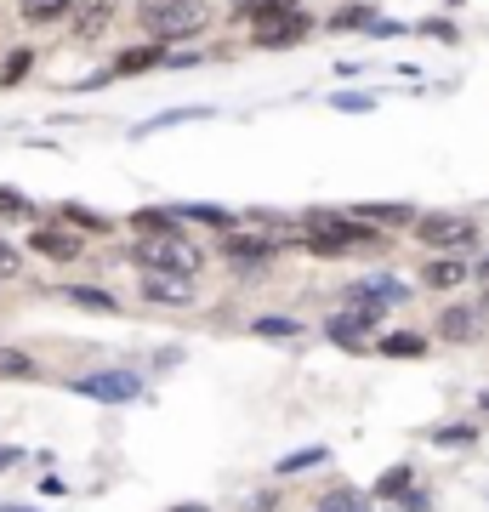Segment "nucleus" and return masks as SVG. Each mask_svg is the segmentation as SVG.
I'll return each instance as SVG.
<instances>
[{
	"label": "nucleus",
	"mask_w": 489,
	"mask_h": 512,
	"mask_svg": "<svg viewBox=\"0 0 489 512\" xmlns=\"http://www.w3.org/2000/svg\"><path fill=\"white\" fill-rule=\"evenodd\" d=\"M313 256H342V251H370L381 245L370 222H347L336 211H308V239H302Z\"/></svg>",
	"instance_id": "obj_1"
},
{
	"label": "nucleus",
	"mask_w": 489,
	"mask_h": 512,
	"mask_svg": "<svg viewBox=\"0 0 489 512\" xmlns=\"http://www.w3.org/2000/svg\"><path fill=\"white\" fill-rule=\"evenodd\" d=\"M205 12L200 0H160L154 12H143V23H148V35H154V46H165V40H188V35H200L205 29Z\"/></svg>",
	"instance_id": "obj_2"
},
{
	"label": "nucleus",
	"mask_w": 489,
	"mask_h": 512,
	"mask_svg": "<svg viewBox=\"0 0 489 512\" xmlns=\"http://www.w3.org/2000/svg\"><path fill=\"white\" fill-rule=\"evenodd\" d=\"M416 239L421 245H433V251H472L478 245V222L472 217H455V211H427L416 217Z\"/></svg>",
	"instance_id": "obj_3"
},
{
	"label": "nucleus",
	"mask_w": 489,
	"mask_h": 512,
	"mask_svg": "<svg viewBox=\"0 0 489 512\" xmlns=\"http://www.w3.org/2000/svg\"><path fill=\"white\" fill-rule=\"evenodd\" d=\"M137 262H143V274H148V268H160V274L194 279V268H200V251H194V245H182V239L171 234V239H143V245H137Z\"/></svg>",
	"instance_id": "obj_4"
},
{
	"label": "nucleus",
	"mask_w": 489,
	"mask_h": 512,
	"mask_svg": "<svg viewBox=\"0 0 489 512\" xmlns=\"http://www.w3.org/2000/svg\"><path fill=\"white\" fill-rule=\"evenodd\" d=\"M80 399H103V404H131L143 399V382L131 376V370H91V376H80V382H69Z\"/></svg>",
	"instance_id": "obj_5"
},
{
	"label": "nucleus",
	"mask_w": 489,
	"mask_h": 512,
	"mask_svg": "<svg viewBox=\"0 0 489 512\" xmlns=\"http://www.w3.org/2000/svg\"><path fill=\"white\" fill-rule=\"evenodd\" d=\"M381 325V313H370V308H347V313H330V325H325V336L330 342H342V348H359L364 336Z\"/></svg>",
	"instance_id": "obj_6"
},
{
	"label": "nucleus",
	"mask_w": 489,
	"mask_h": 512,
	"mask_svg": "<svg viewBox=\"0 0 489 512\" xmlns=\"http://www.w3.org/2000/svg\"><path fill=\"white\" fill-rule=\"evenodd\" d=\"M308 29H313V23L302 18V12H285V18H268V23H256V29H251V40L273 52V46H296V40H308Z\"/></svg>",
	"instance_id": "obj_7"
},
{
	"label": "nucleus",
	"mask_w": 489,
	"mask_h": 512,
	"mask_svg": "<svg viewBox=\"0 0 489 512\" xmlns=\"http://www.w3.org/2000/svg\"><path fill=\"white\" fill-rule=\"evenodd\" d=\"M143 296H148V302H160V308H188V302H194L188 279H182V274H160V268H148V274H143Z\"/></svg>",
	"instance_id": "obj_8"
},
{
	"label": "nucleus",
	"mask_w": 489,
	"mask_h": 512,
	"mask_svg": "<svg viewBox=\"0 0 489 512\" xmlns=\"http://www.w3.org/2000/svg\"><path fill=\"white\" fill-rule=\"evenodd\" d=\"M478 330H484V313L478 308H461V302H455V308L438 313V336H444V342H478Z\"/></svg>",
	"instance_id": "obj_9"
},
{
	"label": "nucleus",
	"mask_w": 489,
	"mask_h": 512,
	"mask_svg": "<svg viewBox=\"0 0 489 512\" xmlns=\"http://www.w3.org/2000/svg\"><path fill=\"white\" fill-rule=\"evenodd\" d=\"M472 268L461 262V256H433L427 268H421V285H433V291H450V285H467Z\"/></svg>",
	"instance_id": "obj_10"
},
{
	"label": "nucleus",
	"mask_w": 489,
	"mask_h": 512,
	"mask_svg": "<svg viewBox=\"0 0 489 512\" xmlns=\"http://www.w3.org/2000/svg\"><path fill=\"white\" fill-rule=\"evenodd\" d=\"M29 245H35L40 256H52V262H74V256L86 251V245H80V234H69V228H40Z\"/></svg>",
	"instance_id": "obj_11"
},
{
	"label": "nucleus",
	"mask_w": 489,
	"mask_h": 512,
	"mask_svg": "<svg viewBox=\"0 0 489 512\" xmlns=\"http://www.w3.org/2000/svg\"><path fill=\"white\" fill-rule=\"evenodd\" d=\"M302 0H239V12L234 18H251V29L256 23H268V18H285V12H296Z\"/></svg>",
	"instance_id": "obj_12"
},
{
	"label": "nucleus",
	"mask_w": 489,
	"mask_h": 512,
	"mask_svg": "<svg viewBox=\"0 0 489 512\" xmlns=\"http://www.w3.org/2000/svg\"><path fill=\"white\" fill-rule=\"evenodd\" d=\"M222 251L234 256V262H262V256H273L268 239H256V234H228L222 239Z\"/></svg>",
	"instance_id": "obj_13"
},
{
	"label": "nucleus",
	"mask_w": 489,
	"mask_h": 512,
	"mask_svg": "<svg viewBox=\"0 0 489 512\" xmlns=\"http://www.w3.org/2000/svg\"><path fill=\"white\" fill-rule=\"evenodd\" d=\"M109 23H114V0H86V12H80V40H97Z\"/></svg>",
	"instance_id": "obj_14"
},
{
	"label": "nucleus",
	"mask_w": 489,
	"mask_h": 512,
	"mask_svg": "<svg viewBox=\"0 0 489 512\" xmlns=\"http://www.w3.org/2000/svg\"><path fill=\"white\" fill-rule=\"evenodd\" d=\"M131 228H137L143 239H171V234H177V217H171V211H137Z\"/></svg>",
	"instance_id": "obj_15"
},
{
	"label": "nucleus",
	"mask_w": 489,
	"mask_h": 512,
	"mask_svg": "<svg viewBox=\"0 0 489 512\" xmlns=\"http://www.w3.org/2000/svg\"><path fill=\"white\" fill-rule=\"evenodd\" d=\"M381 353H387V359H421V353H427V336H416V330L381 336Z\"/></svg>",
	"instance_id": "obj_16"
},
{
	"label": "nucleus",
	"mask_w": 489,
	"mask_h": 512,
	"mask_svg": "<svg viewBox=\"0 0 489 512\" xmlns=\"http://www.w3.org/2000/svg\"><path fill=\"white\" fill-rule=\"evenodd\" d=\"M154 63H165V52H160V46H131V52H120L114 74H148Z\"/></svg>",
	"instance_id": "obj_17"
},
{
	"label": "nucleus",
	"mask_w": 489,
	"mask_h": 512,
	"mask_svg": "<svg viewBox=\"0 0 489 512\" xmlns=\"http://www.w3.org/2000/svg\"><path fill=\"white\" fill-rule=\"evenodd\" d=\"M63 296H69L74 308H91V313H114V296L97 291V285H63Z\"/></svg>",
	"instance_id": "obj_18"
},
{
	"label": "nucleus",
	"mask_w": 489,
	"mask_h": 512,
	"mask_svg": "<svg viewBox=\"0 0 489 512\" xmlns=\"http://www.w3.org/2000/svg\"><path fill=\"white\" fill-rule=\"evenodd\" d=\"M69 12H74V0H29V12H23V18L46 29V23H63Z\"/></svg>",
	"instance_id": "obj_19"
},
{
	"label": "nucleus",
	"mask_w": 489,
	"mask_h": 512,
	"mask_svg": "<svg viewBox=\"0 0 489 512\" xmlns=\"http://www.w3.org/2000/svg\"><path fill=\"white\" fill-rule=\"evenodd\" d=\"M0 217H35L29 194H18V188H6V183H0Z\"/></svg>",
	"instance_id": "obj_20"
},
{
	"label": "nucleus",
	"mask_w": 489,
	"mask_h": 512,
	"mask_svg": "<svg viewBox=\"0 0 489 512\" xmlns=\"http://www.w3.org/2000/svg\"><path fill=\"white\" fill-rule=\"evenodd\" d=\"M319 512H364V495L359 490H330L319 501Z\"/></svg>",
	"instance_id": "obj_21"
},
{
	"label": "nucleus",
	"mask_w": 489,
	"mask_h": 512,
	"mask_svg": "<svg viewBox=\"0 0 489 512\" xmlns=\"http://www.w3.org/2000/svg\"><path fill=\"white\" fill-rule=\"evenodd\" d=\"M0 376H35V359L18 348H0Z\"/></svg>",
	"instance_id": "obj_22"
},
{
	"label": "nucleus",
	"mask_w": 489,
	"mask_h": 512,
	"mask_svg": "<svg viewBox=\"0 0 489 512\" xmlns=\"http://www.w3.org/2000/svg\"><path fill=\"white\" fill-rule=\"evenodd\" d=\"M330 29H370V6H342V12H330Z\"/></svg>",
	"instance_id": "obj_23"
},
{
	"label": "nucleus",
	"mask_w": 489,
	"mask_h": 512,
	"mask_svg": "<svg viewBox=\"0 0 489 512\" xmlns=\"http://www.w3.org/2000/svg\"><path fill=\"white\" fill-rule=\"evenodd\" d=\"M29 69H35V52H12V57H6V69H0V80H6V86H18Z\"/></svg>",
	"instance_id": "obj_24"
},
{
	"label": "nucleus",
	"mask_w": 489,
	"mask_h": 512,
	"mask_svg": "<svg viewBox=\"0 0 489 512\" xmlns=\"http://www.w3.org/2000/svg\"><path fill=\"white\" fill-rule=\"evenodd\" d=\"M319 461H325V450H319V444H308V450H296V456L279 461V473H302V467H319Z\"/></svg>",
	"instance_id": "obj_25"
},
{
	"label": "nucleus",
	"mask_w": 489,
	"mask_h": 512,
	"mask_svg": "<svg viewBox=\"0 0 489 512\" xmlns=\"http://www.w3.org/2000/svg\"><path fill=\"white\" fill-rule=\"evenodd\" d=\"M364 222H381V228H393V222H416V217H410L404 205H370V211H364Z\"/></svg>",
	"instance_id": "obj_26"
},
{
	"label": "nucleus",
	"mask_w": 489,
	"mask_h": 512,
	"mask_svg": "<svg viewBox=\"0 0 489 512\" xmlns=\"http://www.w3.org/2000/svg\"><path fill=\"white\" fill-rule=\"evenodd\" d=\"M256 336H268V342H285V336H296V319H256Z\"/></svg>",
	"instance_id": "obj_27"
},
{
	"label": "nucleus",
	"mask_w": 489,
	"mask_h": 512,
	"mask_svg": "<svg viewBox=\"0 0 489 512\" xmlns=\"http://www.w3.org/2000/svg\"><path fill=\"white\" fill-rule=\"evenodd\" d=\"M376 495H410V467H393V473L376 484Z\"/></svg>",
	"instance_id": "obj_28"
},
{
	"label": "nucleus",
	"mask_w": 489,
	"mask_h": 512,
	"mask_svg": "<svg viewBox=\"0 0 489 512\" xmlns=\"http://www.w3.org/2000/svg\"><path fill=\"white\" fill-rule=\"evenodd\" d=\"M23 274V251L18 245H0V279H18Z\"/></svg>",
	"instance_id": "obj_29"
},
{
	"label": "nucleus",
	"mask_w": 489,
	"mask_h": 512,
	"mask_svg": "<svg viewBox=\"0 0 489 512\" xmlns=\"http://www.w3.org/2000/svg\"><path fill=\"white\" fill-rule=\"evenodd\" d=\"M69 222H80V228H103V217H91V211H80V205H69Z\"/></svg>",
	"instance_id": "obj_30"
},
{
	"label": "nucleus",
	"mask_w": 489,
	"mask_h": 512,
	"mask_svg": "<svg viewBox=\"0 0 489 512\" xmlns=\"http://www.w3.org/2000/svg\"><path fill=\"white\" fill-rule=\"evenodd\" d=\"M273 507H279L273 495H251V501H245V512H273Z\"/></svg>",
	"instance_id": "obj_31"
},
{
	"label": "nucleus",
	"mask_w": 489,
	"mask_h": 512,
	"mask_svg": "<svg viewBox=\"0 0 489 512\" xmlns=\"http://www.w3.org/2000/svg\"><path fill=\"white\" fill-rule=\"evenodd\" d=\"M23 461V450H0V467H18Z\"/></svg>",
	"instance_id": "obj_32"
},
{
	"label": "nucleus",
	"mask_w": 489,
	"mask_h": 512,
	"mask_svg": "<svg viewBox=\"0 0 489 512\" xmlns=\"http://www.w3.org/2000/svg\"><path fill=\"white\" fill-rule=\"evenodd\" d=\"M171 512H205L200 501H182V507H171Z\"/></svg>",
	"instance_id": "obj_33"
},
{
	"label": "nucleus",
	"mask_w": 489,
	"mask_h": 512,
	"mask_svg": "<svg viewBox=\"0 0 489 512\" xmlns=\"http://www.w3.org/2000/svg\"><path fill=\"white\" fill-rule=\"evenodd\" d=\"M478 279H484V285H489V262H478Z\"/></svg>",
	"instance_id": "obj_34"
},
{
	"label": "nucleus",
	"mask_w": 489,
	"mask_h": 512,
	"mask_svg": "<svg viewBox=\"0 0 489 512\" xmlns=\"http://www.w3.org/2000/svg\"><path fill=\"white\" fill-rule=\"evenodd\" d=\"M0 512H35V507H0Z\"/></svg>",
	"instance_id": "obj_35"
}]
</instances>
